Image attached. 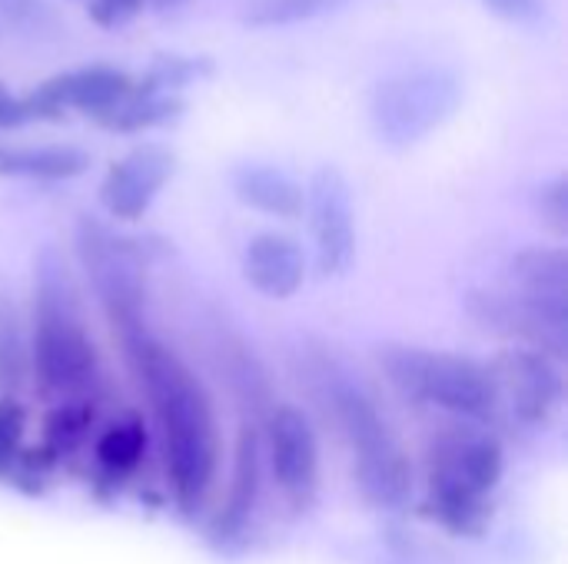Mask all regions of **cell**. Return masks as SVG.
Returning <instances> with one entry per match:
<instances>
[{
    "instance_id": "cell-1",
    "label": "cell",
    "mask_w": 568,
    "mask_h": 564,
    "mask_svg": "<svg viewBox=\"0 0 568 564\" xmlns=\"http://www.w3.org/2000/svg\"><path fill=\"white\" fill-rule=\"evenodd\" d=\"M116 339L140 392L153 409L173 502L186 519H193L206 505L220 469V422L213 399L193 369L166 349L150 326Z\"/></svg>"
},
{
    "instance_id": "cell-2",
    "label": "cell",
    "mask_w": 568,
    "mask_h": 564,
    "mask_svg": "<svg viewBox=\"0 0 568 564\" xmlns=\"http://www.w3.org/2000/svg\"><path fill=\"white\" fill-rule=\"evenodd\" d=\"M300 379H306L316 406L336 425L353 455V479L366 505L379 512H399L413 499V462L376 399L359 379L326 349H303Z\"/></svg>"
},
{
    "instance_id": "cell-3",
    "label": "cell",
    "mask_w": 568,
    "mask_h": 564,
    "mask_svg": "<svg viewBox=\"0 0 568 564\" xmlns=\"http://www.w3.org/2000/svg\"><path fill=\"white\" fill-rule=\"evenodd\" d=\"M30 376L40 389L67 402H83L100 376L97 346L83 326L80 299L63 259L53 249L37 256L33 273V339Z\"/></svg>"
},
{
    "instance_id": "cell-4",
    "label": "cell",
    "mask_w": 568,
    "mask_h": 564,
    "mask_svg": "<svg viewBox=\"0 0 568 564\" xmlns=\"http://www.w3.org/2000/svg\"><path fill=\"white\" fill-rule=\"evenodd\" d=\"M379 372L413 406L436 409L456 422L486 425L499 412V392L486 362L459 352H439L409 342L376 349Z\"/></svg>"
},
{
    "instance_id": "cell-5",
    "label": "cell",
    "mask_w": 568,
    "mask_h": 564,
    "mask_svg": "<svg viewBox=\"0 0 568 564\" xmlns=\"http://www.w3.org/2000/svg\"><path fill=\"white\" fill-rule=\"evenodd\" d=\"M463 96V80L443 66L386 76L369 100L373 133L389 150H409L443 130L459 113Z\"/></svg>"
},
{
    "instance_id": "cell-6",
    "label": "cell",
    "mask_w": 568,
    "mask_h": 564,
    "mask_svg": "<svg viewBox=\"0 0 568 564\" xmlns=\"http://www.w3.org/2000/svg\"><path fill=\"white\" fill-rule=\"evenodd\" d=\"M77 256L116 336L146 326V256L150 246L113 233L106 223L83 216L77 223Z\"/></svg>"
},
{
    "instance_id": "cell-7",
    "label": "cell",
    "mask_w": 568,
    "mask_h": 564,
    "mask_svg": "<svg viewBox=\"0 0 568 564\" xmlns=\"http://www.w3.org/2000/svg\"><path fill=\"white\" fill-rule=\"evenodd\" d=\"M506 469L503 442L476 422L443 425L426 449V479L429 495L449 499H483L496 492Z\"/></svg>"
},
{
    "instance_id": "cell-8",
    "label": "cell",
    "mask_w": 568,
    "mask_h": 564,
    "mask_svg": "<svg viewBox=\"0 0 568 564\" xmlns=\"http://www.w3.org/2000/svg\"><path fill=\"white\" fill-rule=\"evenodd\" d=\"M466 309L479 329L506 339L509 346L542 352L556 362L568 359V306L539 302L532 296L503 286V289H473Z\"/></svg>"
},
{
    "instance_id": "cell-9",
    "label": "cell",
    "mask_w": 568,
    "mask_h": 564,
    "mask_svg": "<svg viewBox=\"0 0 568 564\" xmlns=\"http://www.w3.org/2000/svg\"><path fill=\"white\" fill-rule=\"evenodd\" d=\"M263 459L293 512H306L320 495V435L296 406H273L260 422Z\"/></svg>"
},
{
    "instance_id": "cell-10",
    "label": "cell",
    "mask_w": 568,
    "mask_h": 564,
    "mask_svg": "<svg viewBox=\"0 0 568 564\" xmlns=\"http://www.w3.org/2000/svg\"><path fill=\"white\" fill-rule=\"evenodd\" d=\"M489 372L499 392V406L506 402L523 425H549L566 402L562 362L542 352L509 346L493 359Z\"/></svg>"
},
{
    "instance_id": "cell-11",
    "label": "cell",
    "mask_w": 568,
    "mask_h": 564,
    "mask_svg": "<svg viewBox=\"0 0 568 564\" xmlns=\"http://www.w3.org/2000/svg\"><path fill=\"white\" fill-rule=\"evenodd\" d=\"M310 229L316 246V269L320 276H343L356 259V213H353V189L336 166H320L306 189Z\"/></svg>"
},
{
    "instance_id": "cell-12",
    "label": "cell",
    "mask_w": 568,
    "mask_h": 564,
    "mask_svg": "<svg viewBox=\"0 0 568 564\" xmlns=\"http://www.w3.org/2000/svg\"><path fill=\"white\" fill-rule=\"evenodd\" d=\"M176 173V153L160 143H143L130 150L123 160H116L103 183H100V203L103 209L120 223H136L146 216L160 189Z\"/></svg>"
},
{
    "instance_id": "cell-13",
    "label": "cell",
    "mask_w": 568,
    "mask_h": 564,
    "mask_svg": "<svg viewBox=\"0 0 568 564\" xmlns=\"http://www.w3.org/2000/svg\"><path fill=\"white\" fill-rule=\"evenodd\" d=\"M130 90H133V80L123 70L93 63V66H80V70L60 73L40 83L23 100L30 106V120H57L67 110H80L97 120L106 110H113Z\"/></svg>"
},
{
    "instance_id": "cell-14",
    "label": "cell",
    "mask_w": 568,
    "mask_h": 564,
    "mask_svg": "<svg viewBox=\"0 0 568 564\" xmlns=\"http://www.w3.org/2000/svg\"><path fill=\"white\" fill-rule=\"evenodd\" d=\"M210 356L213 366L220 372V379L226 382L236 409H240V422H263L266 412L276 406V392H273V379L263 366V359L253 352V346L230 326L213 322L210 332Z\"/></svg>"
},
{
    "instance_id": "cell-15",
    "label": "cell",
    "mask_w": 568,
    "mask_h": 564,
    "mask_svg": "<svg viewBox=\"0 0 568 564\" xmlns=\"http://www.w3.org/2000/svg\"><path fill=\"white\" fill-rule=\"evenodd\" d=\"M263 495V439L256 422H240L236 432V452H233V472H230V489L226 502L216 512L210 535L220 548H230L246 539V529L260 509Z\"/></svg>"
},
{
    "instance_id": "cell-16",
    "label": "cell",
    "mask_w": 568,
    "mask_h": 564,
    "mask_svg": "<svg viewBox=\"0 0 568 564\" xmlns=\"http://www.w3.org/2000/svg\"><path fill=\"white\" fill-rule=\"evenodd\" d=\"M243 276L266 299H290L306 279V253L290 233H256L243 249Z\"/></svg>"
},
{
    "instance_id": "cell-17",
    "label": "cell",
    "mask_w": 568,
    "mask_h": 564,
    "mask_svg": "<svg viewBox=\"0 0 568 564\" xmlns=\"http://www.w3.org/2000/svg\"><path fill=\"white\" fill-rule=\"evenodd\" d=\"M233 193L250 209H260L276 219H296L306 206L303 186L280 166L270 163H243L233 170Z\"/></svg>"
},
{
    "instance_id": "cell-18",
    "label": "cell",
    "mask_w": 568,
    "mask_h": 564,
    "mask_svg": "<svg viewBox=\"0 0 568 564\" xmlns=\"http://www.w3.org/2000/svg\"><path fill=\"white\" fill-rule=\"evenodd\" d=\"M509 289L539 302L568 306V253L562 246H529L509 259Z\"/></svg>"
},
{
    "instance_id": "cell-19",
    "label": "cell",
    "mask_w": 568,
    "mask_h": 564,
    "mask_svg": "<svg viewBox=\"0 0 568 564\" xmlns=\"http://www.w3.org/2000/svg\"><path fill=\"white\" fill-rule=\"evenodd\" d=\"M90 166V153L70 143L0 146V176L23 180H73Z\"/></svg>"
},
{
    "instance_id": "cell-20",
    "label": "cell",
    "mask_w": 568,
    "mask_h": 564,
    "mask_svg": "<svg viewBox=\"0 0 568 564\" xmlns=\"http://www.w3.org/2000/svg\"><path fill=\"white\" fill-rule=\"evenodd\" d=\"M180 110H183V100L176 93H153L133 83V90L113 110L97 116V123L116 133H140V130L170 123L173 116H180Z\"/></svg>"
},
{
    "instance_id": "cell-21",
    "label": "cell",
    "mask_w": 568,
    "mask_h": 564,
    "mask_svg": "<svg viewBox=\"0 0 568 564\" xmlns=\"http://www.w3.org/2000/svg\"><path fill=\"white\" fill-rule=\"evenodd\" d=\"M30 382V346L20 326L13 293L0 286V396L13 399Z\"/></svg>"
},
{
    "instance_id": "cell-22",
    "label": "cell",
    "mask_w": 568,
    "mask_h": 564,
    "mask_svg": "<svg viewBox=\"0 0 568 564\" xmlns=\"http://www.w3.org/2000/svg\"><path fill=\"white\" fill-rule=\"evenodd\" d=\"M146 455V429L140 419H123L113 422L100 439H97V462L110 475H130Z\"/></svg>"
},
{
    "instance_id": "cell-23",
    "label": "cell",
    "mask_w": 568,
    "mask_h": 564,
    "mask_svg": "<svg viewBox=\"0 0 568 564\" xmlns=\"http://www.w3.org/2000/svg\"><path fill=\"white\" fill-rule=\"evenodd\" d=\"M353 0H246L240 17L246 27H290L333 10H343Z\"/></svg>"
},
{
    "instance_id": "cell-24",
    "label": "cell",
    "mask_w": 568,
    "mask_h": 564,
    "mask_svg": "<svg viewBox=\"0 0 568 564\" xmlns=\"http://www.w3.org/2000/svg\"><path fill=\"white\" fill-rule=\"evenodd\" d=\"M423 512L443 525L446 532L453 535H466V539H479L489 522H493V505L483 502V499H449V495H429Z\"/></svg>"
},
{
    "instance_id": "cell-25",
    "label": "cell",
    "mask_w": 568,
    "mask_h": 564,
    "mask_svg": "<svg viewBox=\"0 0 568 564\" xmlns=\"http://www.w3.org/2000/svg\"><path fill=\"white\" fill-rule=\"evenodd\" d=\"M213 60L206 57H180V53H163L150 63V70L136 80V86L153 90V93H176L180 86L210 76Z\"/></svg>"
},
{
    "instance_id": "cell-26",
    "label": "cell",
    "mask_w": 568,
    "mask_h": 564,
    "mask_svg": "<svg viewBox=\"0 0 568 564\" xmlns=\"http://www.w3.org/2000/svg\"><path fill=\"white\" fill-rule=\"evenodd\" d=\"M90 422H93V409L87 406V402H63V406H57L50 416H47V445L53 449V452H70V449H77L80 442H83V435H87V429H90Z\"/></svg>"
},
{
    "instance_id": "cell-27",
    "label": "cell",
    "mask_w": 568,
    "mask_h": 564,
    "mask_svg": "<svg viewBox=\"0 0 568 564\" xmlns=\"http://www.w3.org/2000/svg\"><path fill=\"white\" fill-rule=\"evenodd\" d=\"M0 10L7 23L30 40H43L57 30V13L50 0H0Z\"/></svg>"
},
{
    "instance_id": "cell-28",
    "label": "cell",
    "mask_w": 568,
    "mask_h": 564,
    "mask_svg": "<svg viewBox=\"0 0 568 564\" xmlns=\"http://www.w3.org/2000/svg\"><path fill=\"white\" fill-rule=\"evenodd\" d=\"M536 209H539V219L562 239L568 236V180L566 176H556L549 183H542L536 189Z\"/></svg>"
},
{
    "instance_id": "cell-29",
    "label": "cell",
    "mask_w": 568,
    "mask_h": 564,
    "mask_svg": "<svg viewBox=\"0 0 568 564\" xmlns=\"http://www.w3.org/2000/svg\"><path fill=\"white\" fill-rule=\"evenodd\" d=\"M23 425H27V419H23L20 402L17 399H0V472L13 462Z\"/></svg>"
},
{
    "instance_id": "cell-30",
    "label": "cell",
    "mask_w": 568,
    "mask_h": 564,
    "mask_svg": "<svg viewBox=\"0 0 568 564\" xmlns=\"http://www.w3.org/2000/svg\"><path fill=\"white\" fill-rule=\"evenodd\" d=\"M90 20L103 30H116L123 23H130L140 10H143V0H83Z\"/></svg>"
},
{
    "instance_id": "cell-31",
    "label": "cell",
    "mask_w": 568,
    "mask_h": 564,
    "mask_svg": "<svg viewBox=\"0 0 568 564\" xmlns=\"http://www.w3.org/2000/svg\"><path fill=\"white\" fill-rule=\"evenodd\" d=\"M493 13H499L503 20L513 23H526V27H539L549 17V3L546 0H483Z\"/></svg>"
},
{
    "instance_id": "cell-32",
    "label": "cell",
    "mask_w": 568,
    "mask_h": 564,
    "mask_svg": "<svg viewBox=\"0 0 568 564\" xmlns=\"http://www.w3.org/2000/svg\"><path fill=\"white\" fill-rule=\"evenodd\" d=\"M186 0H143V7H156V10H176L183 7Z\"/></svg>"
},
{
    "instance_id": "cell-33",
    "label": "cell",
    "mask_w": 568,
    "mask_h": 564,
    "mask_svg": "<svg viewBox=\"0 0 568 564\" xmlns=\"http://www.w3.org/2000/svg\"><path fill=\"white\" fill-rule=\"evenodd\" d=\"M7 93H10V90H7V86H3V83H0V100H3V96H7Z\"/></svg>"
}]
</instances>
